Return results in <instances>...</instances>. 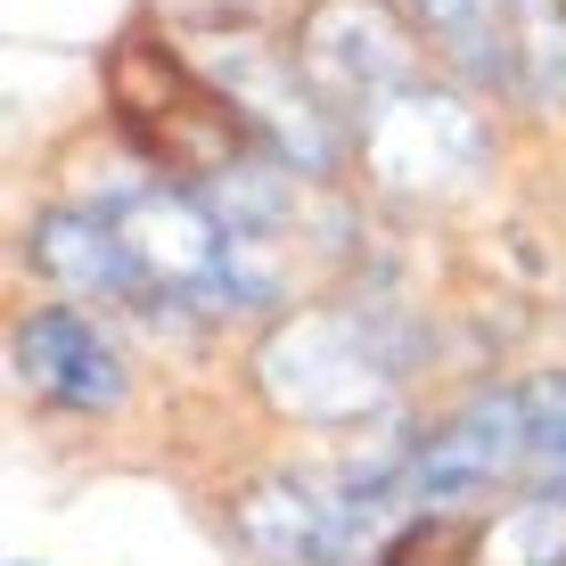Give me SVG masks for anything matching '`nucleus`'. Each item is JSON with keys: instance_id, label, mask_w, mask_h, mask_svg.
Returning a JSON list of instances; mask_svg holds the SVG:
<instances>
[{"instance_id": "f257e3e1", "label": "nucleus", "mask_w": 566, "mask_h": 566, "mask_svg": "<svg viewBox=\"0 0 566 566\" xmlns=\"http://www.w3.org/2000/svg\"><path fill=\"white\" fill-rule=\"evenodd\" d=\"M402 361H411L402 312L378 296H345V304H312V312L271 328L255 354V386L280 419L354 427V419H378L395 402Z\"/></svg>"}, {"instance_id": "f03ea898", "label": "nucleus", "mask_w": 566, "mask_h": 566, "mask_svg": "<svg viewBox=\"0 0 566 566\" xmlns=\"http://www.w3.org/2000/svg\"><path fill=\"white\" fill-rule=\"evenodd\" d=\"M107 107L140 165H156L165 181H222L230 165H247V140H255L247 115L156 33H124L107 50Z\"/></svg>"}, {"instance_id": "7ed1b4c3", "label": "nucleus", "mask_w": 566, "mask_h": 566, "mask_svg": "<svg viewBox=\"0 0 566 566\" xmlns=\"http://www.w3.org/2000/svg\"><path fill=\"white\" fill-rule=\"evenodd\" d=\"M296 66L337 124H369L395 91L419 83V42L395 0H312L296 25Z\"/></svg>"}, {"instance_id": "20e7f679", "label": "nucleus", "mask_w": 566, "mask_h": 566, "mask_svg": "<svg viewBox=\"0 0 566 566\" xmlns=\"http://www.w3.org/2000/svg\"><path fill=\"white\" fill-rule=\"evenodd\" d=\"M361 165L378 189H395V198H452V189H468L484 172V156H493V140H484V115L460 99V91H395L369 124L354 132Z\"/></svg>"}, {"instance_id": "39448f33", "label": "nucleus", "mask_w": 566, "mask_h": 566, "mask_svg": "<svg viewBox=\"0 0 566 566\" xmlns=\"http://www.w3.org/2000/svg\"><path fill=\"white\" fill-rule=\"evenodd\" d=\"M115 230H124V255H132V296L148 312H230V287H222L230 239L206 198L140 189V198L115 206Z\"/></svg>"}, {"instance_id": "423d86ee", "label": "nucleus", "mask_w": 566, "mask_h": 566, "mask_svg": "<svg viewBox=\"0 0 566 566\" xmlns=\"http://www.w3.org/2000/svg\"><path fill=\"white\" fill-rule=\"evenodd\" d=\"M206 83L247 115V132L280 156L287 172H337V115L321 107V91L304 83V66L287 50H271L263 33H213L206 42Z\"/></svg>"}, {"instance_id": "0eeeda50", "label": "nucleus", "mask_w": 566, "mask_h": 566, "mask_svg": "<svg viewBox=\"0 0 566 566\" xmlns=\"http://www.w3.org/2000/svg\"><path fill=\"white\" fill-rule=\"evenodd\" d=\"M525 468V395H484L452 411L436 436L411 443V493L419 501H476Z\"/></svg>"}, {"instance_id": "6e6552de", "label": "nucleus", "mask_w": 566, "mask_h": 566, "mask_svg": "<svg viewBox=\"0 0 566 566\" xmlns=\"http://www.w3.org/2000/svg\"><path fill=\"white\" fill-rule=\"evenodd\" d=\"M17 378L57 411H115L124 402V361L83 312H33L17 328Z\"/></svg>"}, {"instance_id": "1a4fd4ad", "label": "nucleus", "mask_w": 566, "mask_h": 566, "mask_svg": "<svg viewBox=\"0 0 566 566\" xmlns=\"http://www.w3.org/2000/svg\"><path fill=\"white\" fill-rule=\"evenodd\" d=\"M230 525L263 566H337V476H263L230 501Z\"/></svg>"}, {"instance_id": "9d476101", "label": "nucleus", "mask_w": 566, "mask_h": 566, "mask_svg": "<svg viewBox=\"0 0 566 566\" xmlns=\"http://www.w3.org/2000/svg\"><path fill=\"white\" fill-rule=\"evenodd\" d=\"M525 17H534V0H411V25L484 91H517Z\"/></svg>"}, {"instance_id": "9b49d317", "label": "nucleus", "mask_w": 566, "mask_h": 566, "mask_svg": "<svg viewBox=\"0 0 566 566\" xmlns=\"http://www.w3.org/2000/svg\"><path fill=\"white\" fill-rule=\"evenodd\" d=\"M33 271L74 296H132V255H124V230L99 206H50L33 222Z\"/></svg>"}, {"instance_id": "f8f14e48", "label": "nucleus", "mask_w": 566, "mask_h": 566, "mask_svg": "<svg viewBox=\"0 0 566 566\" xmlns=\"http://www.w3.org/2000/svg\"><path fill=\"white\" fill-rule=\"evenodd\" d=\"M484 566H566V493H525L484 525Z\"/></svg>"}, {"instance_id": "ddd939ff", "label": "nucleus", "mask_w": 566, "mask_h": 566, "mask_svg": "<svg viewBox=\"0 0 566 566\" xmlns=\"http://www.w3.org/2000/svg\"><path fill=\"white\" fill-rule=\"evenodd\" d=\"M378 566H484V525L476 517H411L395 542H386Z\"/></svg>"}, {"instance_id": "4468645a", "label": "nucleus", "mask_w": 566, "mask_h": 566, "mask_svg": "<svg viewBox=\"0 0 566 566\" xmlns=\"http://www.w3.org/2000/svg\"><path fill=\"white\" fill-rule=\"evenodd\" d=\"M525 476L534 493H566V378L525 386Z\"/></svg>"}, {"instance_id": "2eb2a0df", "label": "nucleus", "mask_w": 566, "mask_h": 566, "mask_svg": "<svg viewBox=\"0 0 566 566\" xmlns=\"http://www.w3.org/2000/svg\"><path fill=\"white\" fill-rule=\"evenodd\" d=\"M558 9H566V0H558Z\"/></svg>"}]
</instances>
